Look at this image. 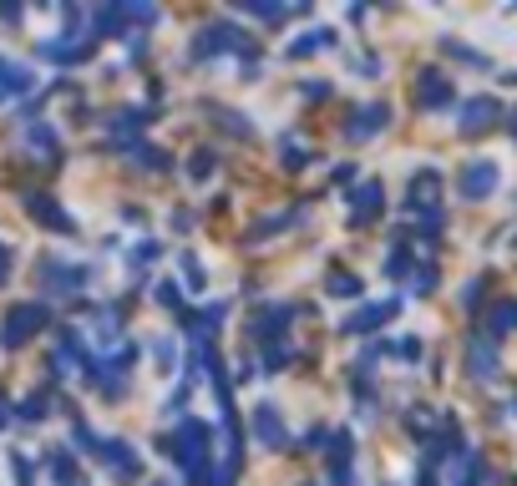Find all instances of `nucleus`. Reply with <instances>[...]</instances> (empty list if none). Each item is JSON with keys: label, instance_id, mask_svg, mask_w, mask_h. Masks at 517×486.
<instances>
[{"label": "nucleus", "instance_id": "39448f33", "mask_svg": "<svg viewBox=\"0 0 517 486\" xmlns=\"http://www.w3.org/2000/svg\"><path fill=\"white\" fill-rule=\"evenodd\" d=\"M497 178H502V173H497V162L472 157L467 168H462V178H457V188H462V198H472V203H477V198H487V193L497 188Z\"/></svg>", "mask_w": 517, "mask_h": 486}, {"label": "nucleus", "instance_id": "f3484780", "mask_svg": "<svg viewBox=\"0 0 517 486\" xmlns=\"http://www.w3.org/2000/svg\"><path fill=\"white\" fill-rule=\"evenodd\" d=\"M102 456H107V466H112L117 476H127V481L142 471V456H137L127 441H102Z\"/></svg>", "mask_w": 517, "mask_h": 486}, {"label": "nucleus", "instance_id": "72a5a7b5", "mask_svg": "<svg viewBox=\"0 0 517 486\" xmlns=\"http://www.w3.org/2000/svg\"><path fill=\"white\" fill-rule=\"evenodd\" d=\"M6 274H11V254L0 249V284H6Z\"/></svg>", "mask_w": 517, "mask_h": 486}, {"label": "nucleus", "instance_id": "c85d7f7f", "mask_svg": "<svg viewBox=\"0 0 517 486\" xmlns=\"http://www.w3.org/2000/svg\"><path fill=\"white\" fill-rule=\"evenodd\" d=\"M46 416V395H26L21 400V421H41Z\"/></svg>", "mask_w": 517, "mask_h": 486}, {"label": "nucleus", "instance_id": "412c9836", "mask_svg": "<svg viewBox=\"0 0 517 486\" xmlns=\"http://www.w3.org/2000/svg\"><path fill=\"white\" fill-rule=\"evenodd\" d=\"M487 324H492V335H507V330H517V304H497V309L487 314Z\"/></svg>", "mask_w": 517, "mask_h": 486}, {"label": "nucleus", "instance_id": "a211bd4d", "mask_svg": "<svg viewBox=\"0 0 517 486\" xmlns=\"http://www.w3.org/2000/svg\"><path fill=\"white\" fill-rule=\"evenodd\" d=\"M46 476H51L56 486H87V481H82V471L71 466V456H66V451H51V456H46Z\"/></svg>", "mask_w": 517, "mask_h": 486}, {"label": "nucleus", "instance_id": "473e14b6", "mask_svg": "<svg viewBox=\"0 0 517 486\" xmlns=\"http://www.w3.org/2000/svg\"><path fill=\"white\" fill-rule=\"evenodd\" d=\"M11 426V405H6V395H0V431Z\"/></svg>", "mask_w": 517, "mask_h": 486}, {"label": "nucleus", "instance_id": "dca6fc26", "mask_svg": "<svg viewBox=\"0 0 517 486\" xmlns=\"http://www.w3.org/2000/svg\"><path fill=\"white\" fill-rule=\"evenodd\" d=\"M467 360H472V375H477V380H492V375H497V345H492L487 335H472Z\"/></svg>", "mask_w": 517, "mask_h": 486}, {"label": "nucleus", "instance_id": "4be33fe9", "mask_svg": "<svg viewBox=\"0 0 517 486\" xmlns=\"http://www.w3.org/2000/svg\"><path fill=\"white\" fill-rule=\"evenodd\" d=\"M279 152H284V168H305V162H310V152H305V142H300V137H284V142H279Z\"/></svg>", "mask_w": 517, "mask_h": 486}, {"label": "nucleus", "instance_id": "b1692460", "mask_svg": "<svg viewBox=\"0 0 517 486\" xmlns=\"http://www.w3.org/2000/svg\"><path fill=\"white\" fill-rule=\"evenodd\" d=\"M142 122H147V112H142V107H127V112L112 117V132H142Z\"/></svg>", "mask_w": 517, "mask_h": 486}, {"label": "nucleus", "instance_id": "2eb2a0df", "mask_svg": "<svg viewBox=\"0 0 517 486\" xmlns=\"http://www.w3.org/2000/svg\"><path fill=\"white\" fill-rule=\"evenodd\" d=\"M21 147H26L31 157H46V162L61 152V142H56V132H51L46 122H26V132H21Z\"/></svg>", "mask_w": 517, "mask_h": 486}, {"label": "nucleus", "instance_id": "6ab92c4d", "mask_svg": "<svg viewBox=\"0 0 517 486\" xmlns=\"http://www.w3.org/2000/svg\"><path fill=\"white\" fill-rule=\"evenodd\" d=\"M447 486H477V456H472V451H457V456H452Z\"/></svg>", "mask_w": 517, "mask_h": 486}, {"label": "nucleus", "instance_id": "393cba45", "mask_svg": "<svg viewBox=\"0 0 517 486\" xmlns=\"http://www.w3.org/2000/svg\"><path fill=\"white\" fill-rule=\"evenodd\" d=\"M153 299H158L163 309H183V289H178V279H163V284L153 289Z\"/></svg>", "mask_w": 517, "mask_h": 486}, {"label": "nucleus", "instance_id": "423d86ee", "mask_svg": "<svg viewBox=\"0 0 517 486\" xmlns=\"http://www.w3.org/2000/svg\"><path fill=\"white\" fill-rule=\"evenodd\" d=\"M436 193H441V173H436V168H421V173L411 178V188H406V208L421 213V218H431V213H436Z\"/></svg>", "mask_w": 517, "mask_h": 486}, {"label": "nucleus", "instance_id": "7c9ffc66", "mask_svg": "<svg viewBox=\"0 0 517 486\" xmlns=\"http://www.w3.org/2000/svg\"><path fill=\"white\" fill-rule=\"evenodd\" d=\"M183 274H188V289H203V264H198V254H183Z\"/></svg>", "mask_w": 517, "mask_h": 486}, {"label": "nucleus", "instance_id": "f03ea898", "mask_svg": "<svg viewBox=\"0 0 517 486\" xmlns=\"http://www.w3.org/2000/svg\"><path fill=\"white\" fill-rule=\"evenodd\" d=\"M218 51H249V36L234 31V26H224V21H213V26H203V31L193 36V56H198V61H213Z\"/></svg>", "mask_w": 517, "mask_h": 486}, {"label": "nucleus", "instance_id": "a878e982", "mask_svg": "<svg viewBox=\"0 0 517 486\" xmlns=\"http://www.w3.org/2000/svg\"><path fill=\"white\" fill-rule=\"evenodd\" d=\"M239 6H244L249 16H259V21H279V16H284V6H274V0H239Z\"/></svg>", "mask_w": 517, "mask_h": 486}, {"label": "nucleus", "instance_id": "6e6552de", "mask_svg": "<svg viewBox=\"0 0 517 486\" xmlns=\"http://www.w3.org/2000/svg\"><path fill=\"white\" fill-rule=\"evenodd\" d=\"M254 436H259L264 446H274V451L289 446V431H284V421H279V411H274V400H259V405H254Z\"/></svg>", "mask_w": 517, "mask_h": 486}, {"label": "nucleus", "instance_id": "f257e3e1", "mask_svg": "<svg viewBox=\"0 0 517 486\" xmlns=\"http://www.w3.org/2000/svg\"><path fill=\"white\" fill-rule=\"evenodd\" d=\"M51 314H46V304L41 299H26V304H16L11 314H6V324H0V345L6 350H21L31 335H41V324H46Z\"/></svg>", "mask_w": 517, "mask_h": 486}, {"label": "nucleus", "instance_id": "4468645a", "mask_svg": "<svg viewBox=\"0 0 517 486\" xmlns=\"http://www.w3.org/2000/svg\"><path fill=\"white\" fill-rule=\"evenodd\" d=\"M502 117V107L492 102V97H472V102H462V132H482V127H492Z\"/></svg>", "mask_w": 517, "mask_h": 486}, {"label": "nucleus", "instance_id": "2f4dec72", "mask_svg": "<svg viewBox=\"0 0 517 486\" xmlns=\"http://www.w3.org/2000/svg\"><path fill=\"white\" fill-rule=\"evenodd\" d=\"M431 284H436V269H421V274H416V284H411V289H416V294H431Z\"/></svg>", "mask_w": 517, "mask_h": 486}, {"label": "nucleus", "instance_id": "1a4fd4ad", "mask_svg": "<svg viewBox=\"0 0 517 486\" xmlns=\"http://www.w3.org/2000/svg\"><path fill=\"white\" fill-rule=\"evenodd\" d=\"M391 122V107L386 102H371V107H360L355 117H350V142H365V137H381V127Z\"/></svg>", "mask_w": 517, "mask_h": 486}, {"label": "nucleus", "instance_id": "aec40b11", "mask_svg": "<svg viewBox=\"0 0 517 486\" xmlns=\"http://www.w3.org/2000/svg\"><path fill=\"white\" fill-rule=\"evenodd\" d=\"M330 41H335V31H330V26H325V31H305L300 41L289 46V56H315V51H325Z\"/></svg>", "mask_w": 517, "mask_h": 486}, {"label": "nucleus", "instance_id": "c756f323", "mask_svg": "<svg viewBox=\"0 0 517 486\" xmlns=\"http://www.w3.org/2000/svg\"><path fill=\"white\" fill-rule=\"evenodd\" d=\"M441 51H452L457 61H472V66H487V56H477V51H467L462 41H441Z\"/></svg>", "mask_w": 517, "mask_h": 486}, {"label": "nucleus", "instance_id": "cd10ccee", "mask_svg": "<svg viewBox=\"0 0 517 486\" xmlns=\"http://www.w3.org/2000/svg\"><path fill=\"white\" fill-rule=\"evenodd\" d=\"M153 360H158V370H173V365H178V345L158 335V340H153Z\"/></svg>", "mask_w": 517, "mask_h": 486}, {"label": "nucleus", "instance_id": "0eeeda50", "mask_svg": "<svg viewBox=\"0 0 517 486\" xmlns=\"http://www.w3.org/2000/svg\"><path fill=\"white\" fill-rule=\"evenodd\" d=\"M26 213L41 223V228H51V233H71L77 223H71V213H61V203L51 198V193H31L26 198Z\"/></svg>", "mask_w": 517, "mask_h": 486}, {"label": "nucleus", "instance_id": "20e7f679", "mask_svg": "<svg viewBox=\"0 0 517 486\" xmlns=\"http://www.w3.org/2000/svg\"><path fill=\"white\" fill-rule=\"evenodd\" d=\"M36 279L46 284V294H77V289L87 284V269H77V264H61V259H41Z\"/></svg>", "mask_w": 517, "mask_h": 486}, {"label": "nucleus", "instance_id": "bb28decb", "mask_svg": "<svg viewBox=\"0 0 517 486\" xmlns=\"http://www.w3.org/2000/svg\"><path fill=\"white\" fill-rule=\"evenodd\" d=\"M330 294H340V299H355V294H360V279L340 269V274H330Z\"/></svg>", "mask_w": 517, "mask_h": 486}, {"label": "nucleus", "instance_id": "7ed1b4c3", "mask_svg": "<svg viewBox=\"0 0 517 486\" xmlns=\"http://www.w3.org/2000/svg\"><path fill=\"white\" fill-rule=\"evenodd\" d=\"M36 51H41L46 61H56V66H77V61H87V56L97 51V41H92V36H66V31H61V36H46Z\"/></svg>", "mask_w": 517, "mask_h": 486}, {"label": "nucleus", "instance_id": "9b49d317", "mask_svg": "<svg viewBox=\"0 0 517 486\" xmlns=\"http://www.w3.org/2000/svg\"><path fill=\"white\" fill-rule=\"evenodd\" d=\"M396 309H401L396 299H381V304H365L360 314H350V319H345V330H350V335H371V330H381V324H386V319H391Z\"/></svg>", "mask_w": 517, "mask_h": 486}, {"label": "nucleus", "instance_id": "5701e85b", "mask_svg": "<svg viewBox=\"0 0 517 486\" xmlns=\"http://www.w3.org/2000/svg\"><path fill=\"white\" fill-rule=\"evenodd\" d=\"M213 162H218V157H213V152H203V147H198V152H193V157H188V178H198V183H203V178H213Z\"/></svg>", "mask_w": 517, "mask_h": 486}, {"label": "nucleus", "instance_id": "ddd939ff", "mask_svg": "<svg viewBox=\"0 0 517 486\" xmlns=\"http://www.w3.org/2000/svg\"><path fill=\"white\" fill-rule=\"evenodd\" d=\"M350 218H355V223L381 218V183H376V178H365V183L350 193Z\"/></svg>", "mask_w": 517, "mask_h": 486}, {"label": "nucleus", "instance_id": "f8f14e48", "mask_svg": "<svg viewBox=\"0 0 517 486\" xmlns=\"http://www.w3.org/2000/svg\"><path fill=\"white\" fill-rule=\"evenodd\" d=\"M31 87H36L31 66H21V61H11V56H0V102H6V97H21V92H31Z\"/></svg>", "mask_w": 517, "mask_h": 486}, {"label": "nucleus", "instance_id": "9d476101", "mask_svg": "<svg viewBox=\"0 0 517 486\" xmlns=\"http://www.w3.org/2000/svg\"><path fill=\"white\" fill-rule=\"evenodd\" d=\"M416 102H421L426 112L447 107V102H452V81L441 76V71H421V81H416Z\"/></svg>", "mask_w": 517, "mask_h": 486}]
</instances>
